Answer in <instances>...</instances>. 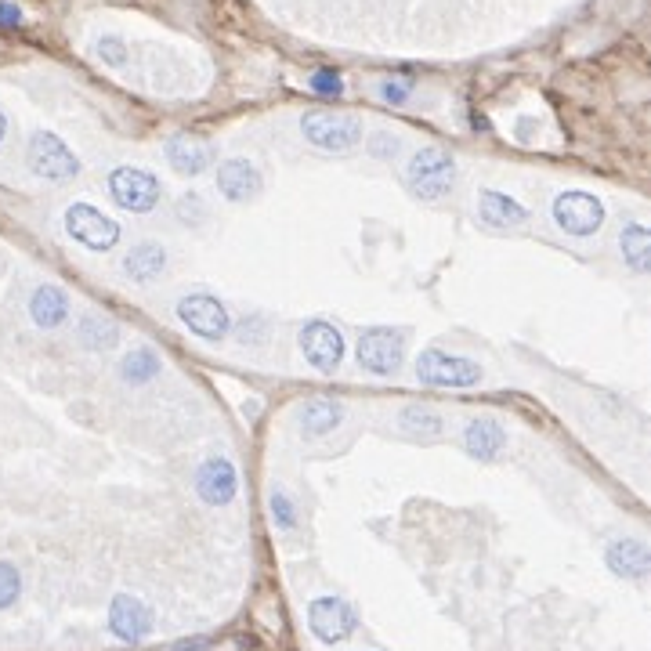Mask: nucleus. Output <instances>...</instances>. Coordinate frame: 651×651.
Here are the masks:
<instances>
[{
  "label": "nucleus",
  "mask_w": 651,
  "mask_h": 651,
  "mask_svg": "<svg viewBox=\"0 0 651 651\" xmlns=\"http://www.w3.org/2000/svg\"><path fill=\"white\" fill-rule=\"evenodd\" d=\"M406 181L416 199H442L456 181V160L442 149H420L409 160Z\"/></svg>",
  "instance_id": "obj_1"
},
{
  "label": "nucleus",
  "mask_w": 651,
  "mask_h": 651,
  "mask_svg": "<svg viewBox=\"0 0 651 651\" xmlns=\"http://www.w3.org/2000/svg\"><path fill=\"white\" fill-rule=\"evenodd\" d=\"M26 163H29V170H33L37 178L55 181V185H62V181H73L76 174H80V160H76V152L51 131H37L33 138H29Z\"/></svg>",
  "instance_id": "obj_2"
},
{
  "label": "nucleus",
  "mask_w": 651,
  "mask_h": 651,
  "mask_svg": "<svg viewBox=\"0 0 651 651\" xmlns=\"http://www.w3.org/2000/svg\"><path fill=\"white\" fill-rule=\"evenodd\" d=\"M416 380L427 387H474L482 384V366L463 355L427 348L416 355Z\"/></svg>",
  "instance_id": "obj_3"
},
{
  "label": "nucleus",
  "mask_w": 651,
  "mask_h": 651,
  "mask_svg": "<svg viewBox=\"0 0 651 651\" xmlns=\"http://www.w3.org/2000/svg\"><path fill=\"white\" fill-rule=\"evenodd\" d=\"M301 131L315 149L326 152H348L362 142V123L355 116L330 113V109H312L301 116Z\"/></svg>",
  "instance_id": "obj_4"
},
{
  "label": "nucleus",
  "mask_w": 651,
  "mask_h": 651,
  "mask_svg": "<svg viewBox=\"0 0 651 651\" xmlns=\"http://www.w3.org/2000/svg\"><path fill=\"white\" fill-rule=\"evenodd\" d=\"M359 366L373 377H391L406 359V333L391 326H369L359 337Z\"/></svg>",
  "instance_id": "obj_5"
},
{
  "label": "nucleus",
  "mask_w": 651,
  "mask_h": 651,
  "mask_svg": "<svg viewBox=\"0 0 651 651\" xmlns=\"http://www.w3.org/2000/svg\"><path fill=\"white\" fill-rule=\"evenodd\" d=\"M109 196L131 214H149L160 207L163 185L145 167H116L109 174Z\"/></svg>",
  "instance_id": "obj_6"
},
{
  "label": "nucleus",
  "mask_w": 651,
  "mask_h": 651,
  "mask_svg": "<svg viewBox=\"0 0 651 651\" xmlns=\"http://www.w3.org/2000/svg\"><path fill=\"white\" fill-rule=\"evenodd\" d=\"M178 319L189 326V333H196L199 340H207V344H217V340H225L232 333V315L228 308L217 297L210 293H189V297H181L178 301Z\"/></svg>",
  "instance_id": "obj_7"
},
{
  "label": "nucleus",
  "mask_w": 651,
  "mask_h": 651,
  "mask_svg": "<svg viewBox=\"0 0 651 651\" xmlns=\"http://www.w3.org/2000/svg\"><path fill=\"white\" fill-rule=\"evenodd\" d=\"M66 232L69 239H76L84 250H95V254H105L120 243V225L91 203H73L66 210Z\"/></svg>",
  "instance_id": "obj_8"
},
{
  "label": "nucleus",
  "mask_w": 651,
  "mask_h": 651,
  "mask_svg": "<svg viewBox=\"0 0 651 651\" xmlns=\"http://www.w3.org/2000/svg\"><path fill=\"white\" fill-rule=\"evenodd\" d=\"M554 221L557 228H565L568 236H597L604 225V203L590 192H561L554 199Z\"/></svg>",
  "instance_id": "obj_9"
},
{
  "label": "nucleus",
  "mask_w": 651,
  "mask_h": 651,
  "mask_svg": "<svg viewBox=\"0 0 651 651\" xmlns=\"http://www.w3.org/2000/svg\"><path fill=\"white\" fill-rule=\"evenodd\" d=\"M301 351L308 366L319 373H333L344 359V333L326 319H312L301 326Z\"/></svg>",
  "instance_id": "obj_10"
},
{
  "label": "nucleus",
  "mask_w": 651,
  "mask_h": 651,
  "mask_svg": "<svg viewBox=\"0 0 651 651\" xmlns=\"http://www.w3.org/2000/svg\"><path fill=\"white\" fill-rule=\"evenodd\" d=\"M308 626H312V633L322 644H337L355 633L359 615H355V608L348 601H340V597H315L308 604Z\"/></svg>",
  "instance_id": "obj_11"
},
{
  "label": "nucleus",
  "mask_w": 651,
  "mask_h": 651,
  "mask_svg": "<svg viewBox=\"0 0 651 651\" xmlns=\"http://www.w3.org/2000/svg\"><path fill=\"white\" fill-rule=\"evenodd\" d=\"M239 478H236V463L225 460V456H210L196 474V492L203 496V503L210 507H225V503L236 500Z\"/></svg>",
  "instance_id": "obj_12"
},
{
  "label": "nucleus",
  "mask_w": 651,
  "mask_h": 651,
  "mask_svg": "<svg viewBox=\"0 0 651 651\" xmlns=\"http://www.w3.org/2000/svg\"><path fill=\"white\" fill-rule=\"evenodd\" d=\"M109 630L120 637V641L127 644H138L149 637L152 630V612L145 608L138 597L131 594H120L113 597V604H109Z\"/></svg>",
  "instance_id": "obj_13"
},
{
  "label": "nucleus",
  "mask_w": 651,
  "mask_h": 651,
  "mask_svg": "<svg viewBox=\"0 0 651 651\" xmlns=\"http://www.w3.org/2000/svg\"><path fill=\"white\" fill-rule=\"evenodd\" d=\"M604 561H608V568H612L615 576L633 579V583L648 579V572H651L648 543H644V539H633V536H623V539H615V543H608Z\"/></svg>",
  "instance_id": "obj_14"
},
{
  "label": "nucleus",
  "mask_w": 651,
  "mask_h": 651,
  "mask_svg": "<svg viewBox=\"0 0 651 651\" xmlns=\"http://www.w3.org/2000/svg\"><path fill=\"white\" fill-rule=\"evenodd\" d=\"M217 192L228 203H250L261 192V170L250 160H225L217 167Z\"/></svg>",
  "instance_id": "obj_15"
},
{
  "label": "nucleus",
  "mask_w": 651,
  "mask_h": 651,
  "mask_svg": "<svg viewBox=\"0 0 651 651\" xmlns=\"http://www.w3.org/2000/svg\"><path fill=\"white\" fill-rule=\"evenodd\" d=\"M463 449L482 463L500 460L507 453V431L496 420H489V416H478V420H471V424L463 427Z\"/></svg>",
  "instance_id": "obj_16"
},
{
  "label": "nucleus",
  "mask_w": 651,
  "mask_h": 651,
  "mask_svg": "<svg viewBox=\"0 0 651 651\" xmlns=\"http://www.w3.org/2000/svg\"><path fill=\"white\" fill-rule=\"evenodd\" d=\"M167 163L185 178H196L214 163V145H207L203 138H192V134H174L167 142Z\"/></svg>",
  "instance_id": "obj_17"
},
{
  "label": "nucleus",
  "mask_w": 651,
  "mask_h": 651,
  "mask_svg": "<svg viewBox=\"0 0 651 651\" xmlns=\"http://www.w3.org/2000/svg\"><path fill=\"white\" fill-rule=\"evenodd\" d=\"M29 319L37 322L40 330H55V326H62V322L69 319L66 290H58V286H51V283L37 286L33 297H29Z\"/></svg>",
  "instance_id": "obj_18"
},
{
  "label": "nucleus",
  "mask_w": 651,
  "mask_h": 651,
  "mask_svg": "<svg viewBox=\"0 0 651 651\" xmlns=\"http://www.w3.org/2000/svg\"><path fill=\"white\" fill-rule=\"evenodd\" d=\"M167 268V254H163L160 243H138L127 250L123 257V275L131 279V283H156Z\"/></svg>",
  "instance_id": "obj_19"
},
{
  "label": "nucleus",
  "mask_w": 651,
  "mask_h": 651,
  "mask_svg": "<svg viewBox=\"0 0 651 651\" xmlns=\"http://www.w3.org/2000/svg\"><path fill=\"white\" fill-rule=\"evenodd\" d=\"M478 214L492 228H518L529 221V210L521 207L518 199H510L507 192H492V189H485L478 196Z\"/></svg>",
  "instance_id": "obj_20"
},
{
  "label": "nucleus",
  "mask_w": 651,
  "mask_h": 651,
  "mask_svg": "<svg viewBox=\"0 0 651 651\" xmlns=\"http://www.w3.org/2000/svg\"><path fill=\"white\" fill-rule=\"evenodd\" d=\"M344 424V406L333 398H312L301 406V431L308 438H326Z\"/></svg>",
  "instance_id": "obj_21"
},
{
  "label": "nucleus",
  "mask_w": 651,
  "mask_h": 651,
  "mask_svg": "<svg viewBox=\"0 0 651 651\" xmlns=\"http://www.w3.org/2000/svg\"><path fill=\"white\" fill-rule=\"evenodd\" d=\"M619 250H623V261L637 275H644L651 268V236L644 225H626L623 236H619Z\"/></svg>",
  "instance_id": "obj_22"
},
{
  "label": "nucleus",
  "mask_w": 651,
  "mask_h": 651,
  "mask_svg": "<svg viewBox=\"0 0 651 651\" xmlns=\"http://www.w3.org/2000/svg\"><path fill=\"white\" fill-rule=\"evenodd\" d=\"M398 427H402L406 434H413V438H420V442H431V438H442V434H445L442 413H434V409H420V406L402 409V416H398Z\"/></svg>",
  "instance_id": "obj_23"
},
{
  "label": "nucleus",
  "mask_w": 651,
  "mask_h": 651,
  "mask_svg": "<svg viewBox=\"0 0 651 651\" xmlns=\"http://www.w3.org/2000/svg\"><path fill=\"white\" fill-rule=\"evenodd\" d=\"M160 369H163V362H160V355L152 348H134V351H127L123 355V362H120V377L127 380V384H149L152 377H160Z\"/></svg>",
  "instance_id": "obj_24"
},
{
  "label": "nucleus",
  "mask_w": 651,
  "mask_h": 651,
  "mask_svg": "<svg viewBox=\"0 0 651 651\" xmlns=\"http://www.w3.org/2000/svg\"><path fill=\"white\" fill-rule=\"evenodd\" d=\"M76 333H80V344L91 351H109L116 344V337H120L116 322L102 319V315H84L80 326H76Z\"/></svg>",
  "instance_id": "obj_25"
},
{
  "label": "nucleus",
  "mask_w": 651,
  "mask_h": 651,
  "mask_svg": "<svg viewBox=\"0 0 651 651\" xmlns=\"http://www.w3.org/2000/svg\"><path fill=\"white\" fill-rule=\"evenodd\" d=\"M268 510H272L275 529H283V532L297 529V503L290 500V492L286 489H272V496H268Z\"/></svg>",
  "instance_id": "obj_26"
},
{
  "label": "nucleus",
  "mask_w": 651,
  "mask_h": 651,
  "mask_svg": "<svg viewBox=\"0 0 651 651\" xmlns=\"http://www.w3.org/2000/svg\"><path fill=\"white\" fill-rule=\"evenodd\" d=\"M22 597V576L11 561H0V612Z\"/></svg>",
  "instance_id": "obj_27"
},
{
  "label": "nucleus",
  "mask_w": 651,
  "mask_h": 651,
  "mask_svg": "<svg viewBox=\"0 0 651 651\" xmlns=\"http://www.w3.org/2000/svg\"><path fill=\"white\" fill-rule=\"evenodd\" d=\"M174 214H178V221L181 225H203L207 221V203L196 196V192H189V196H181L178 199V207H174Z\"/></svg>",
  "instance_id": "obj_28"
},
{
  "label": "nucleus",
  "mask_w": 651,
  "mask_h": 651,
  "mask_svg": "<svg viewBox=\"0 0 651 651\" xmlns=\"http://www.w3.org/2000/svg\"><path fill=\"white\" fill-rule=\"evenodd\" d=\"M312 91L322 98H340L344 95V76L337 73V69H319V73H312Z\"/></svg>",
  "instance_id": "obj_29"
},
{
  "label": "nucleus",
  "mask_w": 651,
  "mask_h": 651,
  "mask_svg": "<svg viewBox=\"0 0 651 651\" xmlns=\"http://www.w3.org/2000/svg\"><path fill=\"white\" fill-rule=\"evenodd\" d=\"M398 149H402V142H398V134H391V131H377L369 138V156H373V160H395Z\"/></svg>",
  "instance_id": "obj_30"
},
{
  "label": "nucleus",
  "mask_w": 651,
  "mask_h": 651,
  "mask_svg": "<svg viewBox=\"0 0 651 651\" xmlns=\"http://www.w3.org/2000/svg\"><path fill=\"white\" fill-rule=\"evenodd\" d=\"M239 340H243V344H265L268 340V322H265V315H246L243 322H239Z\"/></svg>",
  "instance_id": "obj_31"
},
{
  "label": "nucleus",
  "mask_w": 651,
  "mask_h": 651,
  "mask_svg": "<svg viewBox=\"0 0 651 651\" xmlns=\"http://www.w3.org/2000/svg\"><path fill=\"white\" fill-rule=\"evenodd\" d=\"M377 95H380V102H387V105H406L409 95H413V84H409V80H380Z\"/></svg>",
  "instance_id": "obj_32"
},
{
  "label": "nucleus",
  "mask_w": 651,
  "mask_h": 651,
  "mask_svg": "<svg viewBox=\"0 0 651 651\" xmlns=\"http://www.w3.org/2000/svg\"><path fill=\"white\" fill-rule=\"evenodd\" d=\"M95 51H98V58H102L105 66H116L120 69L123 62H127V48H123V40L120 37H102L95 44Z\"/></svg>",
  "instance_id": "obj_33"
},
{
  "label": "nucleus",
  "mask_w": 651,
  "mask_h": 651,
  "mask_svg": "<svg viewBox=\"0 0 651 651\" xmlns=\"http://www.w3.org/2000/svg\"><path fill=\"white\" fill-rule=\"evenodd\" d=\"M22 26V8L11 0H0V29H19Z\"/></svg>",
  "instance_id": "obj_34"
},
{
  "label": "nucleus",
  "mask_w": 651,
  "mask_h": 651,
  "mask_svg": "<svg viewBox=\"0 0 651 651\" xmlns=\"http://www.w3.org/2000/svg\"><path fill=\"white\" fill-rule=\"evenodd\" d=\"M207 648H210V641L207 637H199V641H181L174 651H207Z\"/></svg>",
  "instance_id": "obj_35"
},
{
  "label": "nucleus",
  "mask_w": 651,
  "mask_h": 651,
  "mask_svg": "<svg viewBox=\"0 0 651 651\" xmlns=\"http://www.w3.org/2000/svg\"><path fill=\"white\" fill-rule=\"evenodd\" d=\"M4 134H8V116L0 113V142H4Z\"/></svg>",
  "instance_id": "obj_36"
}]
</instances>
